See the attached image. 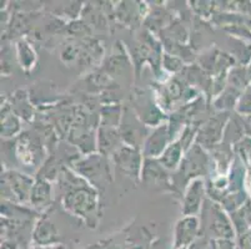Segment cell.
<instances>
[{"label":"cell","instance_id":"277c9868","mask_svg":"<svg viewBox=\"0 0 251 249\" xmlns=\"http://www.w3.org/2000/svg\"><path fill=\"white\" fill-rule=\"evenodd\" d=\"M35 181L24 173L6 171L1 175V197L15 204L29 201Z\"/></svg>","mask_w":251,"mask_h":249},{"label":"cell","instance_id":"44dd1931","mask_svg":"<svg viewBox=\"0 0 251 249\" xmlns=\"http://www.w3.org/2000/svg\"><path fill=\"white\" fill-rule=\"evenodd\" d=\"M17 49H18V59H19V63L22 65V68H24L25 71H29L31 68L34 66L36 60L35 52L31 49L30 44L26 43L25 40H20L17 43Z\"/></svg>","mask_w":251,"mask_h":249},{"label":"cell","instance_id":"2e32d148","mask_svg":"<svg viewBox=\"0 0 251 249\" xmlns=\"http://www.w3.org/2000/svg\"><path fill=\"white\" fill-rule=\"evenodd\" d=\"M246 130H245V122L244 118L240 116H230L229 121L226 123V127L224 130V136H223V142L225 145H235L240 140H243L245 137Z\"/></svg>","mask_w":251,"mask_h":249},{"label":"cell","instance_id":"f546056e","mask_svg":"<svg viewBox=\"0 0 251 249\" xmlns=\"http://www.w3.org/2000/svg\"><path fill=\"white\" fill-rule=\"evenodd\" d=\"M248 74H249V79H250V82H251V61L249 63V66H248Z\"/></svg>","mask_w":251,"mask_h":249},{"label":"cell","instance_id":"52a82bcc","mask_svg":"<svg viewBox=\"0 0 251 249\" xmlns=\"http://www.w3.org/2000/svg\"><path fill=\"white\" fill-rule=\"evenodd\" d=\"M113 159L116 167L130 178L140 177L143 171V157L138 148L122 146L113 155Z\"/></svg>","mask_w":251,"mask_h":249},{"label":"cell","instance_id":"f1b7e54d","mask_svg":"<svg viewBox=\"0 0 251 249\" xmlns=\"http://www.w3.org/2000/svg\"><path fill=\"white\" fill-rule=\"evenodd\" d=\"M84 249H106V244L104 243H97V244H93V246H89Z\"/></svg>","mask_w":251,"mask_h":249},{"label":"cell","instance_id":"3957f363","mask_svg":"<svg viewBox=\"0 0 251 249\" xmlns=\"http://www.w3.org/2000/svg\"><path fill=\"white\" fill-rule=\"evenodd\" d=\"M209 157L200 145L195 143L182 158L179 166L177 176L175 177V186L184 187L182 183H188L191 180H196L199 176L207 172Z\"/></svg>","mask_w":251,"mask_h":249},{"label":"cell","instance_id":"4316f807","mask_svg":"<svg viewBox=\"0 0 251 249\" xmlns=\"http://www.w3.org/2000/svg\"><path fill=\"white\" fill-rule=\"evenodd\" d=\"M31 249H65V247H64L63 244H55V246H47V247L35 246Z\"/></svg>","mask_w":251,"mask_h":249},{"label":"cell","instance_id":"7a4b0ae2","mask_svg":"<svg viewBox=\"0 0 251 249\" xmlns=\"http://www.w3.org/2000/svg\"><path fill=\"white\" fill-rule=\"evenodd\" d=\"M73 168L79 173L86 182H90L93 186H99L104 188L106 183L111 181V173L109 163L102 155H88L84 158L72 163Z\"/></svg>","mask_w":251,"mask_h":249},{"label":"cell","instance_id":"ba28073f","mask_svg":"<svg viewBox=\"0 0 251 249\" xmlns=\"http://www.w3.org/2000/svg\"><path fill=\"white\" fill-rule=\"evenodd\" d=\"M207 219H209L210 232L214 233L218 239H234L235 229L232 222L224 212L223 207L218 203H213L207 208Z\"/></svg>","mask_w":251,"mask_h":249},{"label":"cell","instance_id":"cb8c5ba5","mask_svg":"<svg viewBox=\"0 0 251 249\" xmlns=\"http://www.w3.org/2000/svg\"><path fill=\"white\" fill-rule=\"evenodd\" d=\"M163 64L164 68L171 72H177L184 70V64H182V61H180L179 59L175 58V56H171L170 54L164 55Z\"/></svg>","mask_w":251,"mask_h":249},{"label":"cell","instance_id":"d4e9b609","mask_svg":"<svg viewBox=\"0 0 251 249\" xmlns=\"http://www.w3.org/2000/svg\"><path fill=\"white\" fill-rule=\"evenodd\" d=\"M240 248L251 249V229L246 230L240 236Z\"/></svg>","mask_w":251,"mask_h":249},{"label":"cell","instance_id":"ffe728a7","mask_svg":"<svg viewBox=\"0 0 251 249\" xmlns=\"http://www.w3.org/2000/svg\"><path fill=\"white\" fill-rule=\"evenodd\" d=\"M226 80L229 82V86L244 91L249 85H251L248 74V66H232L229 70V72H227Z\"/></svg>","mask_w":251,"mask_h":249},{"label":"cell","instance_id":"7c38bea8","mask_svg":"<svg viewBox=\"0 0 251 249\" xmlns=\"http://www.w3.org/2000/svg\"><path fill=\"white\" fill-rule=\"evenodd\" d=\"M204 181L201 178L193 180L186 187L182 201V213L184 216H195L201 209L204 200Z\"/></svg>","mask_w":251,"mask_h":249},{"label":"cell","instance_id":"30bf717a","mask_svg":"<svg viewBox=\"0 0 251 249\" xmlns=\"http://www.w3.org/2000/svg\"><path fill=\"white\" fill-rule=\"evenodd\" d=\"M171 141L170 131L168 125H161L157 127L151 135L147 138L144 143V156L147 158H160L166 148L169 147V142Z\"/></svg>","mask_w":251,"mask_h":249},{"label":"cell","instance_id":"ac0fdd59","mask_svg":"<svg viewBox=\"0 0 251 249\" xmlns=\"http://www.w3.org/2000/svg\"><path fill=\"white\" fill-rule=\"evenodd\" d=\"M20 131V121L17 113L13 111L11 105L4 104L1 106V137H13Z\"/></svg>","mask_w":251,"mask_h":249},{"label":"cell","instance_id":"9c48e42d","mask_svg":"<svg viewBox=\"0 0 251 249\" xmlns=\"http://www.w3.org/2000/svg\"><path fill=\"white\" fill-rule=\"evenodd\" d=\"M200 230L199 219L195 216H184L175 226L174 249L186 248L195 241Z\"/></svg>","mask_w":251,"mask_h":249},{"label":"cell","instance_id":"5bb4252c","mask_svg":"<svg viewBox=\"0 0 251 249\" xmlns=\"http://www.w3.org/2000/svg\"><path fill=\"white\" fill-rule=\"evenodd\" d=\"M31 205L38 211H45L52 202V187L51 183L43 178H36L35 183L30 193Z\"/></svg>","mask_w":251,"mask_h":249},{"label":"cell","instance_id":"4fadbf2b","mask_svg":"<svg viewBox=\"0 0 251 249\" xmlns=\"http://www.w3.org/2000/svg\"><path fill=\"white\" fill-rule=\"evenodd\" d=\"M166 168L164 167L160 161L155 158H145L141 171V178L147 184L152 186H170L169 176L165 172Z\"/></svg>","mask_w":251,"mask_h":249},{"label":"cell","instance_id":"d6986e66","mask_svg":"<svg viewBox=\"0 0 251 249\" xmlns=\"http://www.w3.org/2000/svg\"><path fill=\"white\" fill-rule=\"evenodd\" d=\"M241 93H243V91L237 90V89L232 88V86H227L216 97L214 106H215L216 110L221 111V113H227L230 110L236 109V105L239 102Z\"/></svg>","mask_w":251,"mask_h":249},{"label":"cell","instance_id":"603a6c76","mask_svg":"<svg viewBox=\"0 0 251 249\" xmlns=\"http://www.w3.org/2000/svg\"><path fill=\"white\" fill-rule=\"evenodd\" d=\"M234 152L241 161L251 162V136H245L234 145Z\"/></svg>","mask_w":251,"mask_h":249},{"label":"cell","instance_id":"484cf974","mask_svg":"<svg viewBox=\"0 0 251 249\" xmlns=\"http://www.w3.org/2000/svg\"><path fill=\"white\" fill-rule=\"evenodd\" d=\"M216 248L218 249H235L234 243L230 239H218L216 241Z\"/></svg>","mask_w":251,"mask_h":249},{"label":"cell","instance_id":"8992f818","mask_svg":"<svg viewBox=\"0 0 251 249\" xmlns=\"http://www.w3.org/2000/svg\"><path fill=\"white\" fill-rule=\"evenodd\" d=\"M229 118V113H220L214 117H210L198 131L196 143L202 148L206 147L213 150L215 146L219 145L220 141H223L224 130L226 127Z\"/></svg>","mask_w":251,"mask_h":249},{"label":"cell","instance_id":"8fae6325","mask_svg":"<svg viewBox=\"0 0 251 249\" xmlns=\"http://www.w3.org/2000/svg\"><path fill=\"white\" fill-rule=\"evenodd\" d=\"M31 238H33L35 246L39 247L60 244V237H59L58 229H56L55 225L50 221L48 214L40 217L38 222L35 223Z\"/></svg>","mask_w":251,"mask_h":249},{"label":"cell","instance_id":"9a60e30c","mask_svg":"<svg viewBox=\"0 0 251 249\" xmlns=\"http://www.w3.org/2000/svg\"><path fill=\"white\" fill-rule=\"evenodd\" d=\"M120 141H123L122 135L119 134L115 127L101 126L98 131V147L102 156L115 154L122 147Z\"/></svg>","mask_w":251,"mask_h":249},{"label":"cell","instance_id":"6da1fadb","mask_svg":"<svg viewBox=\"0 0 251 249\" xmlns=\"http://www.w3.org/2000/svg\"><path fill=\"white\" fill-rule=\"evenodd\" d=\"M61 186L65 188L61 204L68 212L80 217L90 227H95L98 209V193L90 183L74 175L72 171L61 170Z\"/></svg>","mask_w":251,"mask_h":249},{"label":"cell","instance_id":"5b68a950","mask_svg":"<svg viewBox=\"0 0 251 249\" xmlns=\"http://www.w3.org/2000/svg\"><path fill=\"white\" fill-rule=\"evenodd\" d=\"M17 157L26 167H38L44 158V151L38 135L23 132L17 141Z\"/></svg>","mask_w":251,"mask_h":249},{"label":"cell","instance_id":"7402d4cb","mask_svg":"<svg viewBox=\"0 0 251 249\" xmlns=\"http://www.w3.org/2000/svg\"><path fill=\"white\" fill-rule=\"evenodd\" d=\"M235 110H236L237 115L245 116V117L251 116V85H249L243 91Z\"/></svg>","mask_w":251,"mask_h":249},{"label":"cell","instance_id":"e0dca14e","mask_svg":"<svg viewBox=\"0 0 251 249\" xmlns=\"http://www.w3.org/2000/svg\"><path fill=\"white\" fill-rule=\"evenodd\" d=\"M184 151L185 146L182 143L181 138H179L177 141L169 145V147L166 148L163 156L159 158V161H160V163L163 164L166 170H176L185 156Z\"/></svg>","mask_w":251,"mask_h":249},{"label":"cell","instance_id":"83f0119b","mask_svg":"<svg viewBox=\"0 0 251 249\" xmlns=\"http://www.w3.org/2000/svg\"><path fill=\"white\" fill-rule=\"evenodd\" d=\"M244 122H245L246 135H248V136H251V116L246 117L245 120H244Z\"/></svg>","mask_w":251,"mask_h":249}]
</instances>
